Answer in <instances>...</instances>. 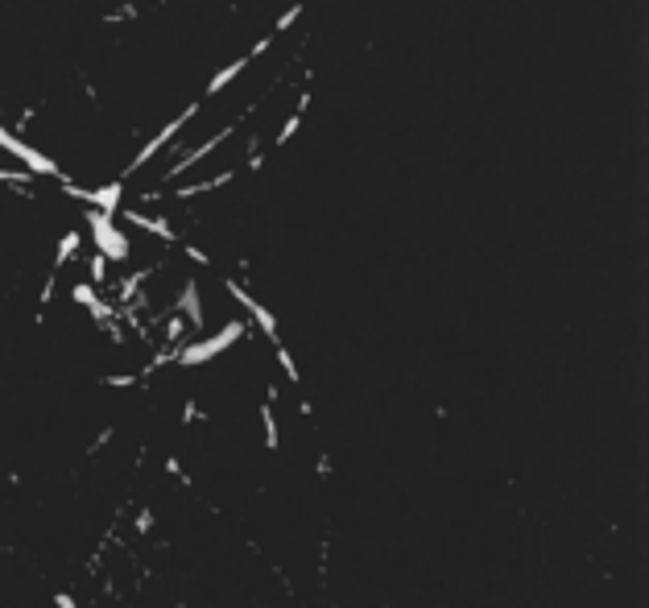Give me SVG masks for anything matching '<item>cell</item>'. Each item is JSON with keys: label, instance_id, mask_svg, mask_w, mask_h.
I'll list each match as a JSON object with an SVG mask.
<instances>
[{"label": "cell", "instance_id": "obj_2", "mask_svg": "<svg viewBox=\"0 0 649 608\" xmlns=\"http://www.w3.org/2000/svg\"><path fill=\"white\" fill-rule=\"evenodd\" d=\"M154 529V509H141L137 513V534H149Z\"/></svg>", "mask_w": 649, "mask_h": 608}, {"label": "cell", "instance_id": "obj_1", "mask_svg": "<svg viewBox=\"0 0 649 608\" xmlns=\"http://www.w3.org/2000/svg\"><path fill=\"white\" fill-rule=\"evenodd\" d=\"M261 427H265V447H269V451H281V431H277L273 402H265V406H261Z\"/></svg>", "mask_w": 649, "mask_h": 608}, {"label": "cell", "instance_id": "obj_3", "mask_svg": "<svg viewBox=\"0 0 649 608\" xmlns=\"http://www.w3.org/2000/svg\"><path fill=\"white\" fill-rule=\"evenodd\" d=\"M54 608H79V605H75L71 592H54Z\"/></svg>", "mask_w": 649, "mask_h": 608}]
</instances>
